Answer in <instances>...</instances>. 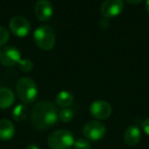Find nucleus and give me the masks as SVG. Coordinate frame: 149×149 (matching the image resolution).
<instances>
[{
  "instance_id": "1",
  "label": "nucleus",
  "mask_w": 149,
  "mask_h": 149,
  "mask_svg": "<svg viewBox=\"0 0 149 149\" xmlns=\"http://www.w3.org/2000/svg\"><path fill=\"white\" fill-rule=\"evenodd\" d=\"M30 118L32 126L37 130L49 129L57 123V107L48 100H42L34 106Z\"/></svg>"
},
{
  "instance_id": "2",
  "label": "nucleus",
  "mask_w": 149,
  "mask_h": 149,
  "mask_svg": "<svg viewBox=\"0 0 149 149\" xmlns=\"http://www.w3.org/2000/svg\"><path fill=\"white\" fill-rule=\"evenodd\" d=\"M17 93L25 104L33 103L38 96L37 84L29 77L21 78L17 83Z\"/></svg>"
},
{
  "instance_id": "3",
  "label": "nucleus",
  "mask_w": 149,
  "mask_h": 149,
  "mask_svg": "<svg viewBox=\"0 0 149 149\" xmlns=\"http://www.w3.org/2000/svg\"><path fill=\"white\" fill-rule=\"evenodd\" d=\"M74 143V135L68 130L54 131L47 139V144L51 149H70Z\"/></svg>"
},
{
  "instance_id": "4",
  "label": "nucleus",
  "mask_w": 149,
  "mask_h": 149,
  "mask_svg": "<svg viewBox=\"0 0 149 149\" xmlns=\"http://www.w3.org/2000/svg\"><path fill=\"white\" fill-rule=\"evenodd\" d=\"M34 41L42 50H51L55 45V35L50 27L42 25L34 32Z\"/></svg>"
},
{
  "instance_id": "5",
  "label": "nucleus",
  "mask_w": 149,
  "mask_h": 149,
  "mask_svg": "<svg viewBox=\"0 0 149 149\" xmlns=\"http://www.w3.org/2000/svg\"><path fill=\"white\" fill-rule=\"evenodd\" d=\"M106 128L99 120H90L83 128V134L88 141H99L105 136Z\"/></svg>"
},
{
  "instance_id": "6",
  "label": "nucleus",
  "mask_w": 149,
  "mask_h": 149,
  "mask_svg": "<svg viewBox=\"0 0 149 149\" xmlns=\"http://www.w3.org/2000/svg\"><path fill=\"white\" fill-rule=\"evenodd\" d=\"M21 52L15 46H6L0 49V63L4 66H13L22 62Z\"/></svg>"
},
{
  "instance_id": "7",
  "label": "nucleus",
  "mask_w": 149,
  "mask_h": 149,
  "mask_svg": "<svg viewBox=\"0 0 149 149\" xmlns=\"http://www.w3.org/2000/svg\"><path fill=\"white\" fill-rule=\"evenodd\" d=\"M9 29L13 35L17 37H26L31 32V24L26 17L22 15H15L9 22Z\"/></svg>"
},
{
  "instance_id": "8",
  "label": "nucleus",
  "mask_w": 149,
  "mask_h": 149,
  "mask_svg": "<svg viewBox=\"0 0 149 149\" xmlns=\"http://www.w3.org/2000/svg\"><path fill=\"white\" fill-rule=\"evenodd\" d=\"M125 5L123 0H104L100 7V13L106 19L116 17L124 11Z\"/></svg>"
},
{
  "instance_id": "9",
  "label": "nucleus",
  "mask_w": 149,
  "mask_h": 149,
  "mask_svg": "<svg viewBox=\"0 0 149 149\" xmlns=\"http://www.w3.org/2000/svg\"><path fill=\"white\" fill-rule=\"evenodd\" d=\"M89 111L93 118H97V120H105L110 116L112 108L108 102L104 101V100H96L91 103Z\"/></svg>"
},
{
  "instance_id": "10",
  "label": "nucleus",
  "mask_w": 149,
  "mask_h": 149,
  "mask_svg": "<svg viewBox=\"0 0 149 149\" xmlns=\"http://www.w3.org/2000/svg\"><path fill=\"white\" fill-rule=\"evenodd\" d=\"M35 15L40 22H48L53 15V7L49 0H38L34 8Z\"/></svg>"
},
{
  "instance_id": "11",
  "label": "nucleus",
  "mask_w": 149,
  "mask_h": 149,
  "mask_svg": "<svg viewBox=\"0 0 149 149\" xmlns=\"http://www.w3.org/2000/svg\"><path fill=\"white\" fill-rule=\"evenodd\" d=\"M125 143L129 146H135L141 140V131L137 126H130L124 134Z\"/></svg>"
},
{
  "instance_id": "12",
  "label": "nucleus",
  "mask_w": 149,
  "mask_h": 149,
  "mask_svg": "<svg viewBox=\"0 0 149 149\" xmlns=\"http://www.w3.org/2000/svg\"><path fill=\"white\" fill-rule=\"evenodd\" d=\"M15 134V128L9 120H0V140L8 141L13 138Z\"/></svg>"
},
{
  "instance_id": "13",
  "label": "nucleus",
  "mask_w": 149,
  "mask_h": 149,
  "mask_svg": "<svg viewBox=\"0 0 149 149\" xmlns=\"http://www.w3.org/2000/svg\"><path fill=\"white\" fill-rule=\"evenodd\" d=\"M15 94L8 88H0V108L5 109L15 103Z\"/></svg>"
},
{
  "instance_id": "14",
  "label": "nucleus",
  "mask_w": 149,
  "mask_h": 149,
  "mask_svg": "<svg viewBox=\"0 0 149 149\" xmlns=\"http://www.w3.org/2000/svg\"><path fill=\"white\" fill-rule=\"evenodd\" d=\"M55 102L58 106L62 108L70 107L74 103V95L68 91H60L56 95Z\"/></svg>"
},
{
  "instance_id": "15",
  "label": "nucleus",
  "mask_w": 149,
  "mask_h": 149,
  "mask_svg": "<svg viewBox=\"0 0 149 149\" xmlns=\"http://www.w3.org/2000/svg\"><path fill=\"white\" fill-rule=\"evenodd\" d=\"M28 116V106L25 103L17 104L13 111V118L15 122H23Z\"/></svg>"
},
{
  "instance_id": "16",
  "label": "nucleus",
  "mask_w": 149,
  "mask_h": 149,
  "mask_svg": "<svg viewBox=\"0 0 149 149\" xmlns=\"http://www.w3.org/2000/svg\"><path fill=\"white\" fill-rule=\"evenodd\" d=\"M58 118L61 120L62 123H70V120L74 118V110L70 109V107L62 108L59 112H58Z\"/></svg>"
},
{
  "instance_id": "17",
  "label": "nucleus",
  "mask_w": 149,
  "mask_h": 149,
  "mask_svg": "<svg viewBox=\"0 0 149 149\" xmlns=\"http://www.w3.org/2000/svg\"><path fill=\"white\" fill-rule=\"evenodd\" d=\"M74 149H91V145H90L89 141H88L87 139L79 138L74 141Z\"/></svg>"
},
{
  "instance_id": "18",
  "label": "nucleus",
  "mask_w": 149,
  "mask_h": 149,
  "mask_svg": "<svg viewBox=\"0 0 149 149\" xmlns=\"http://www.w3.org/2000/svg\"><path fill=\"white\" fill-rule=\"evenodd\" d=\"M9 39V32L6 28L0 27V47L3 46Z\"/></svg>"
},
{
  "instance_id": "19",
  "label": "nucleus",
  "mask_w": 149,
  "mask_h": 149,
  "mask_svg": "<svg viewBox=\"0 0 149 149\" xmlns=\"http://www.w3.org/2000/svg\"><path fill=\"white\" fill-rule=\"evenodd\" d=\"M19 65V68H21V70L26 72H31V70H33V66H34L33 62H32L30 59H23Z\"/></svg>"
},
{
  "instance_id": "20",
  "label": "nucleus",
  "mask_w": 149,
  "mask_h": 149,
  "mask_svg": "<svg viewBox=\"0 0 149 149\" xmlns=\"http://www.w3.org/2000/svg\"><path fill=\"white\" fill-rule=\"evenodd\" d=\"M142 129H143V131H144L145 134L149 136V118L142 122Z\"/></svg>"
},
{
  "instance_id": "21",
  "label": "nucleus",
  "mask_w": 149,
  "mask_h": 149,
  "mask_svg": "<svg viewBox=\"0 0 149 149\" xmlns=\"http://www.w3.org/2000/svg\"><path fill=\"white\" fill-rule=\"evenodd\" d=\"M125 1L130 4H139L140 2H142V0H125Z\"/></svg>"
},
{
  "instance_id": "22",
  "label": "nucleus",
  "mask_w": 149,
  "mask_h": 149,
  "mask_svg": "<svg viewBox=\"0 0 149 149\" xmlns=\"http://www.w3.org/2000/svg\"><path fill=\"white\" fill-rule=\"evenodd\" d=\"M26 149H39V147H38L37 144H34V143H32V144H29L27 147H26Z\"/></svg>"
},
{
  "instance_id": "23",
  "label": "nucleus",
  "mask_w": 149,
  "mask_h": 149,
  "mask_svg": "<svg viewBox=\"0 0 149 149\" xmlns=\"http://www.w3.org/2000/svg\"><path fill=\"white\" fill-rule=\"evenodd\" d=\"M145 7H146V10L149 13V0H146V4H145Z\"/></svg>"
}]
</instances>
